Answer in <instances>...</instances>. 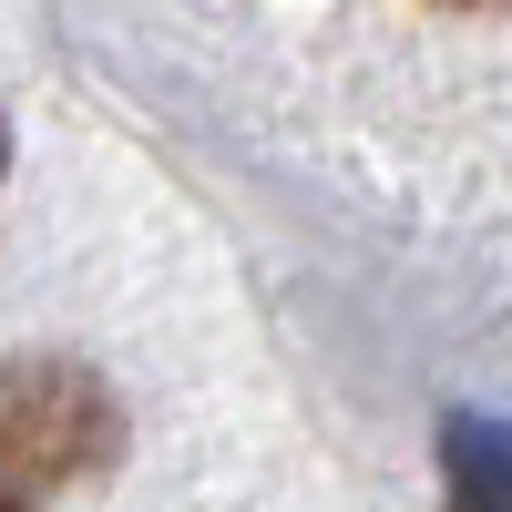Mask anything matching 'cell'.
Returning a JSON list of instances; mask_svg holds the SVG:
<instances>
[{
  "label": "cell",
  "mask_w": 512,
  "mask_h": 512,
  "mask_svg": "<svg viewBox=\"0 0 512 512\" xmlns=\"http://www.w3.org/2000/svg\"><path fill=\"white\" fill-rule=\"evenodd\" d=\"M0 451L21 461V482H72L113 451V400L82 369L31 359V369L0 379Z\"/></svg>",
  "instance_id": "1"
},
{
  "label": "cell",
  "mask_w": 512,
  "mask_h": 512,
  "mask_svg": "<svg viewBox=\"0 0 512 512\" xmlns=\"http://www.w3.org/2000/svg\"><path fill=\"white\" fill-rule=\"evenodd\" d=\"M441 492H451V512H512V431L492 410L441 420Z\"/></svg>",
  "instance_id": "2"
},
{
  "label": "cell",
  "mask_w": 512,
  "mask_h": 512,
  "mask_svg": "<svg viewBox=\"0 0 512 512\" xmlns=\"http://www.w3.org/2000/svg\"><path fill=\"white\" fill-rule=\"evenodd\" d=\"M0 512H31V492H21V482H11V472H0Z\"/></svg>",
  "instance_id": "3"
}]
</instances>
